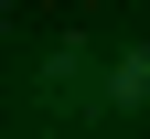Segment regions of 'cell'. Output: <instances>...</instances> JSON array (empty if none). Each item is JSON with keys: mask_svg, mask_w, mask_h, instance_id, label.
I'll list each match as a JSON object with an SVG mask.
<instances>
[{"mask_svg": "<svg viewBox=\"0 0 150 139\" xmlns=\"http://www.w3.org/2000/svg\"><path fill=\"white\" fill-rule=\"evenodd\" d=\"M97 96H107V54H97V43H54L43 64H32V107H54V118H97Z\"/></svg>", "mask_w": 150, "mask_h": 139, "instance_id": "cell-1", "label": "cell"}, {"mask_svg": "<svg viewBox=\"0 0 150 139\" xmlns=\"http://www.w3.org/2000/svg\"><path fill=\"white\" fill-rule=\"evenodd\" d=\"M139 107H150V32L107 54V96H97V118H139Z\"/></svg>", "mask_w": 150, "mask_h": 139, "instance_id": "cell-2", "label": "cell"}]
</instances>
